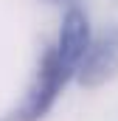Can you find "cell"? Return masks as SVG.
I'll use <instances>...</instances> for the list:
<instances>
[{"label":"cell","instance_id":"obj_1","mask_svg":"<svg viewBox=\"0 0 118 121\" xmlns=\"http://www.w3.org/2000/svg\"><path fill=\"white\" fill-rule=\"evenodd\" d=\"M90 37H93V31H90V20L84 14V9H79V6L67 9L62 17L56 39L42 54L37 73H34L28 90H25V99L17 110L20 121H39L51 113V107L62 96L65 85L76 76Z\"/></svg>","mask_w":118,"mask_h":121},{"label":"cell","instance_id":"obj_2","mask_svg":"<svg viewBox=\"0 0 118 121\" xmlns=\"http://www.w3.org/2000/svg\"><path fill=\"white\" fill-rule=\"evenodd\" d=\"M118 76V26L104 28L98 37H90L87 51L79 62L76 79L82 87H101Z\"/></svg>","mask_w":118,"mask_h":121}]
</instances>
